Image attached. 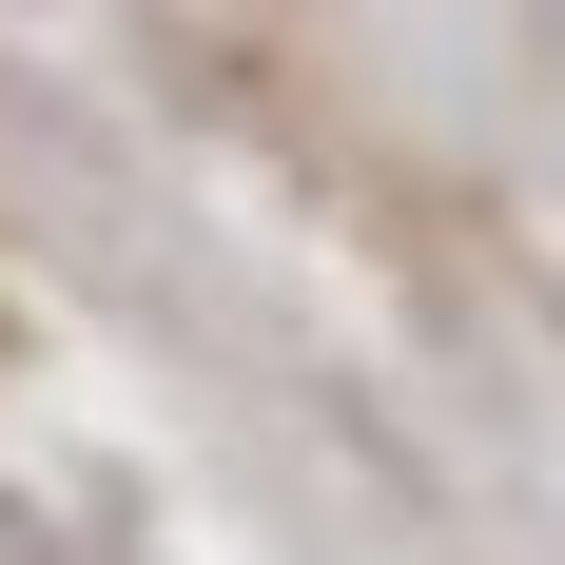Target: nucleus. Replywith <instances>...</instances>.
I'll use <instances>...</instances> for the list:
<instances>
[{
    "instance_id": "obj_1",
    "label": "nucleus",
    "mask_w": 565,
    "mask_h": 565,
    "mask_svg": "<svg viewBox=\"0 0 565 565\" xmlns=\"http://www.w3.org/2000/svg\"><path fill=\"white\" fill-rule=\"evenodd\" d=\"M0 565H40V508H0Z\"/></svg>"
}]
</instances>
